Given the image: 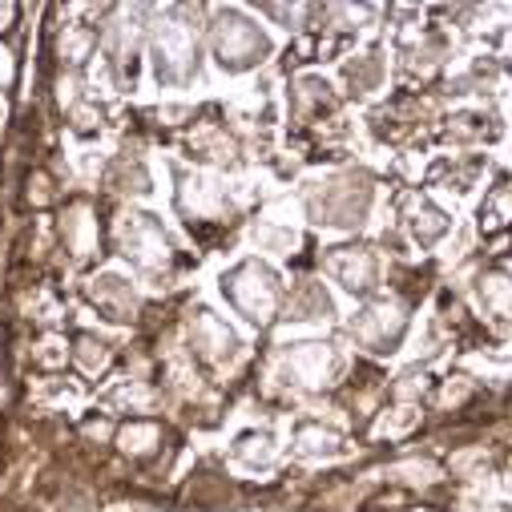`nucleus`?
Masks as SVG:
<instances>
[{
	"mask_svg": "<svg viewBox=\"0 0 512 512\" xmlns=\"http://www.w3.org/2000/svg\"><path fill=\"white\" fill-rule=\"evenodd\" d=\"M17 73H21V65H17L13 45H9V41H0V93L17 89Z\"/></svg>",
	"mask_w": 512,
	"mask_h": 512,
	"instance_id": "b1692460",
	"label": "nucleus"
},
{
	"mask_svg": "<svg viewBox=\"0 0 512 512\" xmlns=\"http://www.w3.org/2000/svg\"><path fill=\"white\" fill-rule=\"evenodd\" d=\"M117 246H121L125 259L146 275H158L174 259V250H170L162 226L154 222V214H134V210L121 214L117 218Z\"/></svg>",
	"mask_w": 512,
	"mask_h": 512,
	"instance_id": "20e7f679",
	"label": "nucleus"
},
{
	"mask_svg": "<svg viewBox=\"0 0 512 512\" xmlns=\"http://www.w3.org/2000/svg\"><path fill=\"white\" fill-rule=\"evenodd\" d=\"M234 456L246 460V464H271V456H275L271 432H246V436L234 444Z\"/></svg>",
	"mask_w": 512,
	"mask_h": 512,
	"instance_id": "412c9836",
	"label": "nucleus"
},
{
	"mask_svg": "<svg viewBox=\"0 0 512 512\" xmlns=\"http://www.w3.org/2000/svg\"><path fill=\"white\" fill-rule=\"evenodd\" d=\"M343 77H347V85H351V93H371L375 85H379V53H363V57H355V61H347L343 65Z\"/></svg>",
	"mask_w": 512,
	"mask_h": 512,
	"instance_id": "6ab92c4d",
	"label": "nucleus"
},
{
	"mask_svg": "<svg viewBox=\"0 0 512 512\" xmlns=\"http://www.w3.org/2000/svg\"><path fill=\"white\" fill-rule=\"evenodd\" d=\"M335 371H339V355L327 343H295L283 355V379L303 383V388H319Z\"/></svg>",
	"mask_w": 512,
	"mask_h": 512,
	"instance_id": "0eeeda50",
	"label": "nucleus"
},
{
	"mask_svg": "<svg viewBox=\"0 0 512 512\" xmlns=\"http://www.w3.org/2000/svg\"><path fill=\"white\" fill-rule=\"evenodd\" d=\"M295 448H299L303 456H335V452H339V436H335L331 428L315 424V420H303V424L295 428Z\"/></svg>",
	"mask_w": 512,
	"mask_h": 512,
	"instance_id": "f3484780",
	"label": "nucleus"
},
{
	"mask_svg": "<svg viewBox=\"0 0 512 512\" xmlns=\"http://www.w3.org/2000/svg\"><path fill=\"white\" fill-rule=\"evenodd\" d=\"M101 105H93V101H81L77 109H69V130L77 134V138H97L101 134Z\"/></svg>",
	"mask_w": 512,
	"mask_h": 512,
	"instance_id": "4be33fe9",
	"label": "nucleus"
},
{
	"mask_svg": "<svg viewBox=\"0 0 512 512\" xmlns=\"http://www.w3.org/2000/svg\"><path fill=\"white\" fill-rule=\"evenodd\" d=\"M154 69L162 81H190L198 73V37L182 21H166L154 33Z\"/></svg>",
	"mask_w": 512,
	"mask_h": 512,
	"instance_id": "39448f33",
	"label": "nucleus"
},
{
	"mask_svg": "<svg viewBox=\"0 0 512 512\" xmlns=\"http://www.w3.org/2000/svg\"><path fill=\"white\" fill-rule=\"evenodd\" d=\"M335 307H331V295L319 287V283H299L287 299V319L295 323H307V319H331Z\"/></svg>",
	"mask_w": 512,
	"mask_h": 512,
	"instance_id": "4468645a",
	"label": "nucleus"
},
{
	"mask_svg": "<svg viewBox=\"0 0 512 512\" xmlns=\"http://www.w3.org/2000/svg\"><path fill=\"white\" fill-rule=\"evenodd\" d=\"M69 351H73V363H77L81 375H101L109 367V359H113V347L105 339H97L93 331H77Z\"/></svg>",
	"mask_w": 512,
	"mask_h": 512,
	"instance_id": "2eb2a0df",
	"label": "nucleus"
},
{
	"mask_svg": "<svg viewBox=\"0 0 512 512\" xmlns=\"http://www.w3.org/2000/svg\"><path fill=\"white\" fill-rule=\"evenodd\" d=\"M222 295L234 303L238 315H246L250 323L267 327L283 303V291H279V279L271 267L263 263H238L230 275H222Z\"/></svg>",
	"mask_w": 512,
	"mask_h": 512,
	"instance_id": "f257e3e1",
	"label": "nucleus"
},
{
	"mask_svg": "<svg viewBox=\"0 0 512 512\" xmlns=\"http://www.w3.org/2000/svg\"><path fill=\"white\" fill-rule=\"evenodd\" d=\"M85 295H89V303H93L109 323H130V319L138 315V295H134V287L125 283L121 275H101V279H93V283L85 287Z\"/></svg>",
	"mask_w": 512,
	"mask_h": 512,
	"instance_id": "9b49d317",
	"label": "nucleus"
},
{
	"mask_svg": "<svg viewBox=\"0 0 512 512\" xmlns=\"http://www.w3.org/2000/svg\"><path fill=\"white\" fill-rule=\"evenodd\" d=\"M210 49H214V61L226 73H246L271 53V41H267V33L259 25H250L246 17L218 13V21L210 25Z\"/></svg>",
	"mask_w": 512,
	"mask_h": 512,
	"instance_id": "7ed1b4c3",
	"label": "nucleus"
},
{
	"mask_svg": "<svg viewBox=\"0 0 512 512\" xmlns=\"http://www.w3.org/2000/svg\"><path fill=\"white\" fill-rule=\"evenodd\" d=\"M420 512H428V508H420Z\"/></svg>",
	"mask_w": 512,
	"mask_h": 512,
	"instance_id": "393cba45",
	"label": "nucleus"
},
{
	"mask_svg": "<svg viewBox=\"0 0 512 512\" xmlns=\"http://www.w3.org/2000/svg\"><path fill=\"white\" fill-rule=\"evenodd\" d=\"M105 186L117 190V194H150V174H146V166H142L138 158L121 154V158L105 170Z\"/></svg>",
	"mask_w": 512,
	"mask_h": 512,
	"instance_id": "dca6fc26",
	"label": "nucleus"
},
{
	"mask_svg": "<svg viewBox=\"0 0 512 512\" xmlns=\"http://www.w3.org/2000/svg\"><path fill=\"white\" fill-rule=\"evenodd\" d=\"M404 327H408L404 311H400V307H388V303H375V307H367L359 319H351V335H355L363 347H371V351H396Z\"/></svg>",
	"mask_w": 512,
	"mask_h": 512,
	"instance_id": "1a4fd4ad",
	"label": "nucleus"
},
{
	"mask_svg": "<svg viewBox=\"0 0 512 512\" xmlns=\"http://www.w3.org/2000/svg\"><path fill=\"white\" fill-rule=\"evenodd\" d=\"M190 351L202 359V363H226L238 355V339L234 331L214 315V311H198L194 323H190Z\"/></svg>",
	"mask_w": 512,
	"mask_h": 512,
	"instance_id": "9d476101",
	"label": "nucleus"
},
{
	"mask_svg": "<svg viewBox=\"0 0 512 512\" xmlns=\"http://www.w3.org/2000/svg\"><path fill=\"white\" fill-rule=\"evenodd\" d=\"M57 230H61V246L69 250L73 263H93L101 254V222H97L89 198H73L65 206Z\"/></svg>",
	"mask_w": 512,
	"mask_h": 512,
	"instance_id": "423d86ee",
	"label": "nucleus"
},
{
	"mask_svg": "<svg viewBox=\"0 0 512 512\" xmlns=\"http://www.w3.org/2000/svg\"><path fill=\"white\" fill-rule=\"evenodd\" d=\"M53 53H57V61L65 65V73H73V69L89 65V61H93V53H97V29L69 21V25L57 33V45H53Z\"/></svg>",
	"mask_w": 512,
	"mask_h": 512,
	"instance_id": "f8f14e48",
	"label": "nucleus"
},
{
	"mask_svg": "<svg viewBox=\"0 0 512 512\" xmlns=\"http://www.w3.org/2000/svg\"><path fill=\"white\" fill-rule=\"evenodd\" d=\"M327 271L351 291V295H371L379 279V263L367 246H331L327 250Z\"/></svg>",
	"mask_w": 512,
	"mask_h": 512,
	"instance_id": "6e6552de",
	"label": "nucleus"
},
{
	"mask_svg": "<svg viewBox=\"0 0 512 512\" xmlns=\"http://www.w3.org/2000/svg\"><path fill=\"white\" fill-rule=\"evenodd\" d=\"M117 448L134 460H150L162 448V424L154 420H130L125 428H117Z\"/></svg>",
	"mask_w": 512,
	"mask_h": 512,
	"instance_id": "ddd939ff",
	"label": "nucleus"
},
{
	"mask_svg": "<svg viewBox=\"0 0 512 512\" xmlns=\"http://www.w3.org/2000/svg\"><path fill=\"white\" fill-rule=\"evenodd\" d=\"M371 206V182L363 174H343V178H327L319 186L307 190V210L315 222L327 226H363V214Z\"/></svg>",
	"mask_w": 512,
	"mask_h": 512,
	"instance_id": "f03ea898",
	"label": "nucleus"
},
{
	"mask_svg": "<svg viewBox=\"0 0 512 512\" xmlns=\"http://www.w3.org/2000/svg\"><path fill=\"white\" fill-rule=\"evenodd\" d=\"M57 198H61L57 178H53L49 170H29V178H25V202L37 206V210H45V206H53Z\"/></svg>",
	"mask_w": 512,
	"mask_h": 512,
	"instance_id": "aec40b11",
	"label": "nucleus"
},
{
	"mask_svg": "<svg viewBox=\"0 0 512 512\" xmlns=\"http://www.w3.org/2000/svg\"><path fill=\"white\" fill-rule=\"evenodd\" d=\"M29 359H33V367H41V371H57V367H65V359H73V351H69L65 335L45 331V335H37V343L29 347Z\"/></svg>",
	"mask_w": 512,
	"mask_h": 512,
	"instance_id": "a211bd4d",
	"label": "nucleus"
},
{
	"mask_svg": "<svg viewBox=\"0 0 512 512\" xmlns=\"http://www.w3.org/2000/svg\"><path fill=\"white\" fill-rule=\"evenodd\" d=\"M57 512H97V496L85 492V488L65 484V492L57 496Z\"/></svg>",
	"mask_w": 512,
	"mask_h": 512,
	"instance_id": "5701e85b",
	"label": "nucleus"
}]
</instances>
